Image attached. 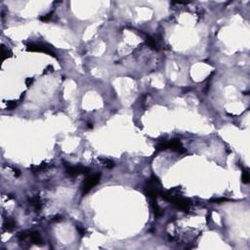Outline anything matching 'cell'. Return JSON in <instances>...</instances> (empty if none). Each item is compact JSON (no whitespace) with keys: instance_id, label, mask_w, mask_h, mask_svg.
<instances>
[{"instance_id":"cell-1","label":"cell","mask_w":250,"mask_h":250,"mask_svg":"<svg viewBox=\"0 0 250 250\" xmlns=\"http://www.w3.org/2000/svg\"><path fill=\"white\" fill-rule=\"evenodd\" d=\"M162 186L160 183L159 179L156 176H151V177L147 181L145 188H144V192L150 199H156L158 196L162 194Z\"/></svg>"},{"instance_id":"cell-2","label":"cell","mask_w":250,"mask_h":250,"mask_svg":"<svg viewBox=\"0 0 250 250\" xmlns=\"http://www.w3.org/2000/svg\"><path fill=\"white\" fill-rule=\"evenodd\" d=\"M27 49L29 52H42L47 55H50L53 58H57V55L50 47H48L46 44H42V43H31V44H27Z\"/></svg>"},{"instance_id":"cell-3","label":"cell","mask_w":250,"mask_h":250,"mask_svg":"<svg viewBox=\"0 0 250 250\" xmlns=\"http://www.w3.org/2000/svg\"><path fill=\"white\" fill-rule=\"evenodd\" d=\"M101 179V174L96 173L94 175H90L89 177L86 178V180L84 181L83 186H82V194H86L92 190V188L95 187L97 184H99Z\"/></svg>"},{"instance_id":"cell-4","label":"cell","mask_w":250,"mask_h":250,"mask_svg":"<svg viewBox=\"0 0 250 250\" xmlns=\"http://www.w3.org/2000/svg\"><path fill=\"white\" fill-rule=\"evenodd\" d=\"M66 174L70 176H76L79 175V174H87L88 175L90 173V169L88 167H84V166H70V165L66 164Z\"/></svg>"},{"instance_id":"cell-5","label":"cell","mask_w":250,"mask_h":250,"mask_svg":"<svg viewBox=\"0 0 250 250\" xmlns=\"http://www.w3.org/2000/svg\"><path fill=\"white\" fill-rule=\"evenodd\" d=\"M171 203H173L178 209L183 210L185 211V212H188L190 209V206H191V200L188 198H183L182 196L174 198L173 200L171 201Z\"/></svg>"},{"instance_id":"cell-6","label":"cell","mask_w":250,"mask_h":250,"mask_svg":"<svg viewBox=\"0 0 250 250\" xmlns=\"http://www.w3.org/2000/svg\"><path fill=\"white\" fill-rule=\"evenodd\" d=\"M168 150H171V151H176V153H186V150L184 149V147L182 146L181 142L177 139L168 141Z\"/></svg>"},{"instance_id":"cell-7","label":"cell","mask_w":250,"mask_h":250,"mask_svg":"<svg viewBox=\"0 0 250 250\" xmlns=\"http://www.w3.org/2000/svg\"><path fill=\"white\" fill-rule=\"evenodd\" d=\"M4 229H5L6 231H13L17 227V224H16L15 220L12 219V218H8L4 221V225H3Z\"/></svg>"},{"instance_id":"cell-8","label":"cell","mask_w":250,"mask_h":250,"mask_svg":"<svg viewBox=\"0 0 250 250\" xmlns=\"http://www.w3.org/2000/svg\"><path fill=\"white\" fill-rule=\"evenodd\" d=\"M151 208H153V214H155V217L158 218V217L162 216V214H163V211L160 209V207L157 205L156 199H151Z\"/></svg>"},{"instance_id":"cell-9","label":"cell","mask_w":250,"mask_h":250,"mask_svg":"<svg viewBox=\"0 0 250 250\" xmlns=\"http://www.w3.org/2000/svg\"><path fill=\"white\" fill-rule=\"evenodd\" d=\"M29 237H31V241H32L34 244H37V245L43 244L42 237H41L40 233H37V231H31V233H29Z\"/></svg>"},{"instance_id":"cell-10","label":"cell","mask_w":250,"mask_h":250,"mask_svg":"<svg viewBox=\"0 0 250 250\" xmlns=\"http://www.w3.org/2000/svg\"><path fill=\"white\" fill-rule=\"evenodd\" d=\"M29 203H31V206H33L34 209L36 211L41 210V207H42V203H41V199L38 196H35L33 198H31L29 199Z\"/></svg>"},{"instance_id":"cell-11","label":"cell","mask_w":250,"mask_h":250,"mask_svg":"<svg viewBox=\"0 0 250 250\" xmlns=\"http://www.w3.org/2000/svg\"><path fill=\"white\" fill-rule=\"evenodd\" d=\"M146 42L148 44V46L153 50H158L159 49V46H158L156 40L153 37H151V35H148L146 34Z\"/></svg>"},{"instance_id":"cell-12","label":"cell","mask_w":250,"mask_h":250,"mask_svg":"<svg viewBox=\"0 0 250 250\" xmlns=\"http://www.w3.org/2000/svg\"><path fill=\"white\" fill-rule=\"evenodd\" d=\"M166 150H168V141H166V140L160 141L156 145V151H166Z\"/></svg>"},{"instance_id":"cell-13","label":"cell","mask_w":250,"mask_h":250,"mask_svg":"<svg viewBox=\"0 0 250 250\" xmlns=\"http://www.w3.org/2000/svg\"><path fill=\"white\" fill-rule=\"evenodd\" d=\"M100 160H101V162L103 163V165L107 167V168L111 169V168H112V167L114 166L113 161L111 160V159H109V158H100Z\"/></svg>"},{"instance_id":"cell-14","label":"cell","mask_w":250,"mask_h":250,"mask_svg":"<svg viewBox=\"0 0 250 250\" xmlns=\"http://www.w3.org/2000/svg\"><path fill=\"white\" fill-rule=\"evenodd\" d=\"M1 52H2V59L5 60L7 58H10V57H12V52L10 51V50L6 49L5 46H2L1 47Z\"/></svg>"},{"instance_id":"cell-15","label":"cell","mask_w":250,"mask_h":250,"mask_svg":"<svg viewBox=\"0 0 250 250\" xmlns=\"http://www.w3.org/2000/svg\"><path fill=\"white\" fill-rule=\"evenodd\" d=\"M241 179H242V182H243L244 184H248V183L250 182V176H249L248 169H245L244 171H242Z\"/></svg>"},{"instance_id":"cell-16","label":"cell","mask_w":250,"mask_h":250,"mask_svg":"<svg viewBox=\"0 0 250 250\" xmlns=\"http://www.w3.org/2000/svg\"><path fill=\"white\" fill-rule=\"evenodd\" d=\"M27 237H29V231H22V233H20L19 235H18V239H19L20 241H24V240L27 239Z\"/></svg>"},{"instance_id":"cell-17","label":"cell","mask_w":250,"mask_h":250,"mask_svg":"<svg viewBox=\"0 0 250 250\" xmlns=\"http://www.w3.org/2000/svg\"><path fill=\"white\" fill-rule=\"evenodd\" d=\"M53 14H54V12H50V13L46 14V15H44V16H41V17L39 18V20L42 21V22H48V21H50L52 19Z\"/></svg>"},{"instance_id":"cell-18","label":"cell","mask_w":250,"mask_h":250,"mask_svg":"<svg viewBox=\"0 0 250 250\" xmlns=\"http://www.w3.org/2000/svg\"><path fill=\"white\" fill-rule=\"evenodd\" d=\"M7 109H15L16 107H17V102H16V101H8V102H7Z\"/></svg>"},{"instance_id":"cell-19","label":"cell","mask_w":250,"mask_h":250,"mask_svg":"<svg viewBox=\"0 0 250 250\" xmlns=\"http://www.w3.org/2000/svg\"><path fill=\"white\" fill-rule=\"evenodd\" d=\"M76 231H78L80 237H85V235H86L85 228H83L82 226H78V225H77V226H76Z\"/></svg>"},{"instance_id":"cell-20","label":"cell","mask_w":250,"mask_h":250,"mask_svg":"<svg viewBox=\"0 0 250 250\" xmlns=\"http://www.w3.org/2000/svg\"><path fill=\"white\" fill-rule=\"evenodd\" d=\"M63 219H64V217L62 216V215L58 214V215H56V216L53 217L52 221H54V222H60V221H62Z\"/></svg>"},{"instance_id":"cell-21","label":"cell","mask_w":250,"mask_h":250,"mask_svg":"<svg viewBox=\"0 0 250 250\" xmlns=\"http://www.w3.org/2000/svg\"><path fill=\"white\" fill-rule=\"evenodd\" d=\"M225 201H229V199L228 198H216V199H213L212 202L221 203V202H225Z\"/></svg>"},{"instance_id":"cell-22","label":"cell","mask_w":250,"mask_h":250,"mask_svg":"<svg viewBox=\"0 0 250 250\" xmlns=\"http://www.w3.org/2000/svg\"><path fill=\"white\" fill-rule=\"evenodd\" d=\"M32 82H33V78H31V77H29V78L26 79V84H27V87L31 86V84H32Z\"/></svg>"},{"instance_id":"cell-23","label":"cell","mask_w":250,"mask_h":250,"mask_svg":"<svg viewBox=\"0 0 250 250\" xmlns=\"http://www.w3.org/2000/svg\"><path fill=\"white\" fill-rule=\"evenodd\" d=\"M13 170H14V174H15L16 177H19V176L21 175V172H20L19 169H17V168H13Z\"/></svg>"},{"instance_id":"cell-24","label":"cell","mask_w":250,"mask_h":250,"mask_svg":"<svg viewBox=\"0 0 250 250\" xmlns=\"http://www.w3.org/2000/svg\"><path fill=\"white\" fill-rule=\"evenodd\" d=\"M53 72V68H52L51 66H48V68H46V70H45L44 73H46V72Z\"/></svg>"},{"instance_id":"cell-25","label":"cell","mask_w":250,"mask_h":250,"mask_svg":"<svg viewBox=\"0 0 250 250\" xmlns=\"http://www.w3.org/2000/svg\"><path fill=\"white\" fill-rule=\"evenodd\" d=\"M88 127H89V128H92L93 126H92V124H91V123H89V124H88Z\"/></svg>"}]
</instances>
